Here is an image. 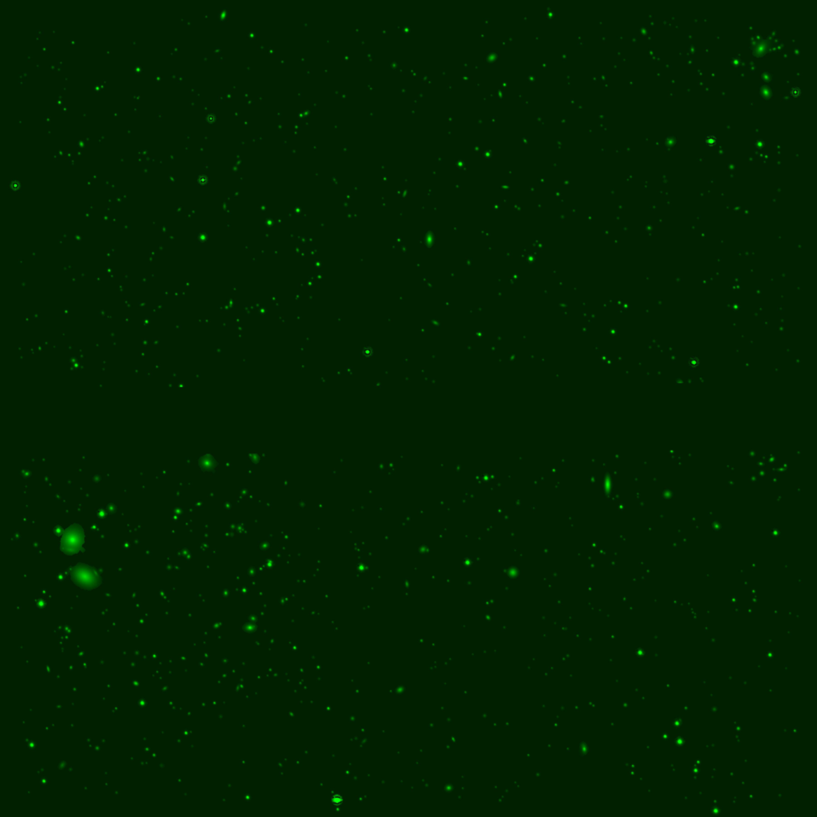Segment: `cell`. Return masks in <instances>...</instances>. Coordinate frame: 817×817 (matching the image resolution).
<instances>
[{
	"mask_svg": "<svg viewBox=\"0 0 817 817\" xmlns=\"http://www.w3.org/2000/svg\"><path fill=\"white\" fill-rule=\"evenodd\" d=\"M69 576L76 586L93 590L100 586L102 578L95 569L85 564H78L69 570Z\"/></svg>",
	"mask_w": 817,
	"mask_h": 817,
	"instance_id": "cell-1",
	"label": "cell"
},
{
	"mask_svg": "<svg viewBox=\"0 0 817 817\" xmlns=\"http://www.w3.org/2000/svg\"><path fill=\"white\" fill-rule=\"evenodd\" d=\"M84 541L85 532L82 526L78 524L69 525L61 536V551L68 555L76 554L82 548Z\"/></svg>",
	"mask_w": 817,
	"mask_h": 817,
	"instance_id": "cell-2",
	"label": "cell"
}]
</instances>
